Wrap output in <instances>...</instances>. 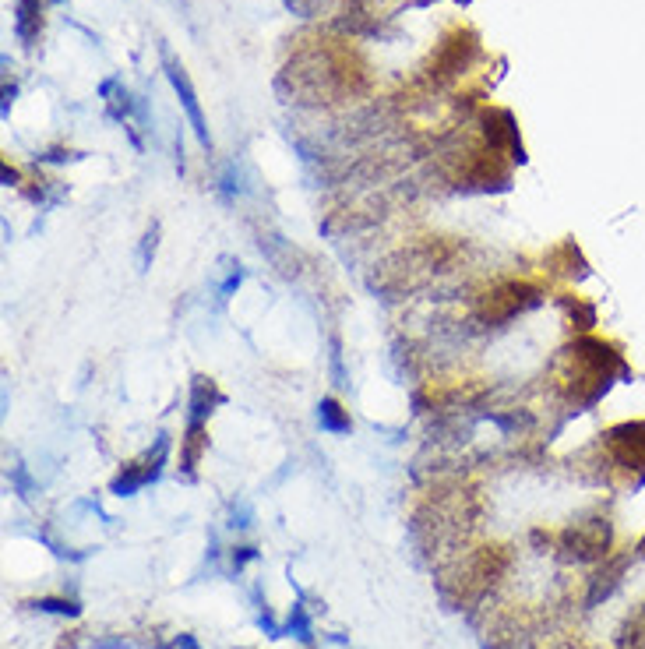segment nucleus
<instances>
[{
  "label": "nucleus",
  "mask_w": 645,
  "mask_h": 649,
  "mask_svg": "<svg viewBox=\"0 0 645 649\" xmlns=\"http://www.w3.org/2000/svg\"><path fill=\"white\" fill-rule=\"evenodd\" d=\"M557 367H561V378L557 381H561L564 399L582 406L596 403L610 388L614 374L624 371L621 357L607 343H600V339H579L575 346H568Z\"/></svg>",
  "instance_id": "obj_1"
},
{
  "label": "nucleus",
  "mask_w": 645,
  "mask_h": 649,
  "mask_svg": "<svg viewBox=\"0 0 645 649\" xmlns=\"http://www.w3.org/2000/svg\"><path fill=\"white\" fill-rule=\"evenodd\" d=\"M508 572V551L505 547H480V551L466 554L462 561H455L452 568L441 572V593L448 604L466 607L483 600L494 582Z\"/></svg>",
  "instance_id": "obj_2"
},
{
  "label": "nucleus",
  "mask_w": 645,
  "mask_h": 649,
  "mask_svg": "<svg viewBox=\"0 0 645 649\" xmlns=\"http://www.w3.org/2000/svg\"><path fill=\"white\" fill-rule=\"evenodd\" d=\"M610 544H614V526H610L607 515L589 512L575 523H568L557 537V551L564 561H575V565H589V561L607 558Z\"/></svg>",
  "instance_id": "obj_3"
},
{
  "label": "nucleus",
  "mask_w": 645,
  "mask_h": 649,
  "mask_svg": "<svg viewBox=\"0 0 645 649\" xmlns=\"http://www.w3.org/2000/svg\"><path fill=\"white\" fill-rule=\"evenodd\" d=\"M540 304V286L533 283H497L490 286L487 293L480 297V307H476V314H480V321H508L515 318V314L529 311V307Z\"/></svg>",
  "instance_id": "obj_4"
},
{
  "label": "nucleus",
  "mask_w": 645,
  "mask_h": 649,
  "mask_svg": "<svg viewBox=\"0 0 645 649\" xmlns=\"http://www.w3.org/2000/svg\"><path fill=\"white\" fill-rule=\"evenodd\" d=\"M603 448H607L610 470L642 473V480H645V420L621 424V427H614V431H607Z\"/></svg>",
  "instance_id": "obj_5"
},
{
  "label": "nucleus",
  "mask_w": 645,
  "mask_h": 649,
  "mask_svg": "<svg viewBox=\"0 0 645 649\" xmlns=\"http://www.w3.org/2000/svg\"><path fill=\"white\" fill-rule=\"evenodd\" d=\"M163 452H166V441L156 448V452H149L145 459L124 466V470L117 473V480H113V494H120V498H124V494H134L138 487L152 484V480L159 477V466H163Z\"/></svg>",
  "instance_id": "obj_6"
},
{
  "label": "nucleus",
  "mask_w": 645,
  "mask_h": 649,
  "mask_svg": "<svg viewBox=\"0 0 645 649\" xmlns=\"http://www.w3.org/2000/svg\"><path fill=\"white\" fill-rule=\"evenodd\" d=\"M624 568H628V554H617V558H603V565L589 575V593H586V607H596L600 600H607L610 593L621 586Z\"/></svg>",
  "instance_id": "obj_7"
},
{
  "label": "nucleus",
  "mask_w": 645,
  "mask_h": 649,
  "mask_svg": "<svg viewBox=\"0 0 645 649\" xmlns=\"http://www.w3.org/2000/svg\"><path fill=\"white\" fill-rule=\"evenodd\" d=\"M166 75H170V82H173V89H177L180 103H184L187 117H191L194 135H198V138H201V145H205V149H208V127H205V117H201V106H198V99H194V89H191V82H187L184 68H180L177 60L166 57Z\"/></svg>",
  "instance_id": "obj_8"
},
{
  "label": "nucleus",
  "mask_w": 645,
  "mask_h": 649,
  "mask_svg": "<svg viewBox=\"0 0 645 649\" xmlns=\"http://www.w3.org/2000/svg\"><path fill=\"white\" fill-rule=\"evenodd\" d=\"M180 445H184V452H180V466H184L187 477H194V470H198V463H201V452H205V445H208L205 424H201V420H191V427H187V434Z\"/></svg>",
  "instance_id": "obj_9"
},
{
  "label": "nucleus",
  "mask_w": 645,
  "mask_h": 649,
  "mask_svg": "<svg viewBox=\"0 0 645 649\" xmlns=\"http://www.w3.org/2000/svg\"><path fill=\"white\" fill-rule=\"evenodd\" d=\"M18 36L25 39V46H32L39 32V0H18V18H15Z\"/></svg>",
  "instance_id": "obj_10"
},
{
  "label": "nucleus",
  "mask_w": 645,
  "mask_h": 649,
  "mask_svg": "<svg viewBox=\"0 0 645 649\" xmlns=\"http://www.w3.org/2000/svg\"><path fill=\"white\" fill-rule=\"evenodd\" d=\"M621 649H645V604L638 607L628 618V625L621 628V639H617Z\"/></svg>",
  "instance_id": "obj_11"
},
{
  "label": "nucleus",
  "mask_w": 645,
  "mask_h": 649,
  "mask_svg": "<svg viewBox=\"0 0 645 649\" xmlns=\"http://www.w3.org/2000/svg\"><path fill=\"white\" fill-rule=\"evenodd\" d=\"M282 635H297L300 642H311V618H307L304 604H293L290 618H286V625H282Z\"/></svg>",
  "instance_id": "obj_12"
},
{
  "label": "nucleus",
  "mask_w": 645,
  "mask_h": 649,
  "mask_svg": "<svg viewBox=\"0 0 645 649\" xmlns=\"http://www.w3.org/2000/svg\"><path fill=\"white\" fill-rule=\"evenodd\" d=\"M321 424L328 427V431H349V417L346 413H342V406L335 403V399H325V403H321Z\"/></svg>",
  "instance_id": "obj_13"
},
{
  "label": "nucleus",
  "mask_w": 645,
  "mask_h": 649,
  "mask_svg": "<svg viewBox=\"0 0 645 649\" xmlns=\"http://www.w3.org/2000/svg\"><path fill=\"white\" fill-rule=\"evenodd\" d=\"M29 607H36V611H46V614H64V618H75L82 607L75 604V600H57V597H43V600H32Z\"/></svg>",
  "instance_id": "obj_14"
},
{
  "label": "nucleus",
  "mask_w": 645,
  "mask_h": 649,
  "mask_svg": "<svg viewBox=\"0 0 645 649\" xmlns=\"http://www.w3.org/2000/svg\"><path fill=\"white\" fill-rule=\"evenodd\" d=\"M180 649H201L194 635H180Z\"/></svg>",
  "instance_id": "obj_15"
},
{
  "label": "nucleus",
  "mask_w": 645,
  "mask_h": 649,
  "mask_svg": "<svg viewBox=\"0 0 645 649\" xmlns=\"http://www.w3.org/2000/svg\"><path fill=\"white\" fill-rule=\"evenodd\" d=\"M635 551H638V558H645V537L638 540V547H635Z\"/></svg>",
  "instance_id": "obj_16"
},
{
  "label": "nucleus",
  "mask_w": 645,
  "mask_h": 649,
  "mask_svg": "<svg viewBox=\"0 0 645 649\" xmlns=\"http://www.w3.org/2000/svg\"><path fill=\"white\" fill-rule=\"evenodd\" d=\"M554 649H575V646H571V642H561V646H554Z\"/></svg>",
  "instance_id": "obj_17"
}]
</instances>
